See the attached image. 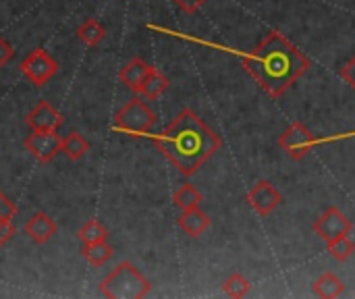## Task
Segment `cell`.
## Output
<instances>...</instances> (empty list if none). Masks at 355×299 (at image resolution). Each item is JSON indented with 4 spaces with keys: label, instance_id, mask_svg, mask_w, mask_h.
<instances>
[{
    "label": "cell",
    "instance_id": "cell-1",
    "mask_svg": "<svg viewBox=\"0 0 355 299\" xmlns=\"http://www.w3.org/2000/svg\"><path fill=\"white\" fill-rule=\"evenodd\" d=\"M152 139L183 177L196 175L223 146L220 137L189 108L181 110L175 121Z\"/></svg>",
    "mask_w": 355,
    "mask_h": 299
},
{
    "label": "cell",
    "instance_id": "cell-2",
    "mask_svg": "<svg viewBox=\"0 0 355 299\" xmlns=\"http://www.w3.org/2000/svg\"><path fill=\"white\" fill-rule=\"evenodd\" d=\"M241 62L272 98H281L312 67L310 58L279 31H270Z\"/></svg>",
    "mask_w": 355,
    "mask_h": 299
},
{
    "label": "cell",
    "instance_id": "cell-3",
    "mask_svg": "<svg viewBox=\"0 0 355 299\" xmlns=\"http://www.w3.org/2000/svg\"><path fill=\"white\" fill-rule=\"evenodd\" d=\"M150 289V281L131 262H121L100 285V291L110 299H141Z\"/></svg>",
    "mask_w": 355,
    "mask_h": 299
},
{
    "label": "cell",
    "instance_id": "cell-4",
    "mask_svg": "<svg viewBox=\"0 0 355 299\" xmlns=\"http://www.w3.org/2000/svg\"><path fill=\"white\" fill-rule=\"evenodd\" d=\"M156 123V112H152L146 102L137 96H133L116 114H114V127L121 131H127L131 135H144L152 129Z\"/></svg>",
    "mask_w": 355,
    "mask_h": 299
},
{
    "label": "cell",
    "instance_id": "cell-5",
    "mask_svg": "<svg viewBox=\"0 0 355 299\" xmlns=\"http://www.w3.org/2000/svg\"><path fill=\"white\" fill-rule=\"evenodd\" d=\"M19 69L35 87H42L58 73V62L44 48H35L21 60Z\"/></svg>",
    "mask_w": 355,
    "mask_h": 299
},
{
    "label": "cell",
    "instance_id": "cell-6",
    "mask_svg": "<svg viewBox=\"0 0 355 299\" xmlns=\"http://www.w3.org/2000/svg\"><path fill=\"white\" fill-rule=\"evenodd\" d=\"M279 144L291 160H304L314 150L316 135L304 123L295 121L283 131V135L279 137Z\"/></svg>",
    "mask_w": 355,
    "mask_h": 299
},
{
    "label": "cell",
    "instance_id": "cell-7",
    "mask_svg": "<svg viewBox=\"0 0 355 299\" xmlns=\"http://www.w3.org/2000/svg\"><path fill=\"white\" fill-rule=\"evenodd\" d=\"M352 231H354V223L337 206H329L314 223V233L324 244H333L341 237H347Z\"/></svg>",
    "mask_w": 355,
    "mask_h": 299
},
{
    "label": "cell",
    "instance_id": "cell-8",
    "mask_svg": "<svg viewBox=\"0 0 355 299\" xmlns=\"http://www.w3.org/2000/svg\"><path fill=\"white\" fill-rule=\"evenodd\" d=\"M62 137L56 131H31L25 137V150L37 162H50L56 154H60Z\"/></svg>",
    "mask_w": 355,
    "mask_h": 299
},
{
    "label": "cell",
    "instance_id": "cell-9",
    "mask_svg": "<svg viewBox=\"0 0 355 299\" xmlns=\"http://www.w3.org/2000/svg\"><path fill=\"white\" fill-rule=\"evenodd\" d=\"M248 202L260 216H268L283 204V196L270 181L260 179L248 191Z\"/></svg>",
    "mask_w": 355,
    "mask_h": 299
},
{
    "label": "cell",
    "instance_id": "cell-10",
    "mask_svg": "<svg viewBox=\"0 0 355 299\" xmlns=\"http://www.w3.org/2000/svg\"><path fill=\"white\" fill-rule=\"evenodd\" d=\"M27 125L31 127V131H58V127L62 125V117L60 112L46 100H42L29 114H27Z\"/></svg>",
    "mask_w": 355,
    "mask_h": 299
},
{
    "label": "cell",
    "instance_id": "cell-11",
    "mask_svg": "<svg viewBox=\"0 0 355 299\" xmlns=\"http://www.w3.org/2000/svg\"><path fill=\"white\" fill-rule=\"evenodd\" d=\"M58 231L56 223L46 214V212H35L27 223H25V235L33 241V244H46L50 237H54Z\"/></svg>",
    "mask_w": 355,
    "mask_h": 299
},
{
    "label": "cell",
    "instance_id": "cell-12",
    "mask_svg": "<svg viewBox=\"0 0 355 299\" xmlns=\"http://www.w3.org/2000/svg\"><path fill=\"white\" fill-rule=\"evenodd\" d=\"M148 71H150V65H146V62L137 56V58H131V60L121 69L119 79L123 81V85H125L127 89H131L133 94H137L141 81H144L146 75H148Z\"/></svg>",
    "mask_w": 355,
    "mask_h": 299
},
{
    "label": "cell",
    "instance_id": "cell-13",
    "mask_svg": "<svg viewBox=\"0 0 355 299\" xmlns=\"http://www.w3.org/2000/svg\"><path fill=\"white\" fill-rule=\"evenodd\" d=\"M177 223H179V227L183 229V233L189 235V237H200V235L210 227V219H208L206 212L200 210V206H198V208L183 210V214L179 216Z\"/></svg>",
    "mask_w": 355,
    "mask_h": 299
},
{
    "label": "cell",
    "instance_id": "cell-14",
    "mask_svg": "<svg viewBox=\"0 0 355 299\" xmlns=\"http://www.w3.org/2000/svg\"><path fill=\"white\" fill-rule=\"evenodd\" d=\"M343 291H345V283H343L335 273H324V275H320V277L314 281V285H312V293H314L316 298L322 299L339 298Z\"/></svg>",
    "mask_w": 355,
    "mask_h": 299
},
{
    "label": "cell",
    "instance_id": "cell-15",
    "mask_svg": "<svg viewBox=\"0 0 355 299\" xmlns=\"http://www.w3.org/2000/svg\"><path fill=\"white\" fill-rule=\"evenodd\" d=\"M166 89H168V79H166L156 67H150V71H148L146 79L141 81L137 94H141L146 100H156V98H160Z\"/></svg>",
    "mask_w": 355,
    "mask_h": 299
},
{
    "label": "cell",
    "instance_id": "cell-16",
    "mask_svg": "<svg viewBox=\"0 0 355 299\" xmlns=\"http://www.w3.org/2000/svg\"><path fill=\"white\" fill-rule=\"evenodd\" d=\"M81 256L92 266H104L112 258V248L106 244V239L96 241V244H85L83 250H81Z\"/></svg>",
    "mask_w": 355,
    "mask_h": 299
},
{
    "label": "cell",
    "instance_id": "cell-17",
    "mask_svg": "<svg viewBox=\"0 0 355 299\" xmlns=\"http://www.w3.org/2000/svg\"><path fill=\"white\" fill-rule=\"evenodd\" d=\"M87 150H89L87 139H85L83 135H79L77 131L69 133V135L62 139V148H60V152H62L69 160H79V158H83V156L87 154Z\"/></svg>",
    "mask_w": 355,
    "mask_h": 299
},
{
    "label": "cell",
    "instance_id": "cell-18",
    "mask_svg": "<svg viewBox=\"0 0 355 299\" xmlns=\"http://www.w3.org/2000/svg\"><path fill=\"white\" fill-rule=\"evenodd\" d=\"M202 202V194L191 185V183H183L175 194H173V204L183 212L189 208H198Z\"/></svg>",
    "mask_w": 355,
    "mask_h": 299
},
{
    "label": "cell",
    "instance_id": "cell-19",
    "mask_svg": "<svg viewBox=\"0 0 355 299\" xmlns=\"http://www.w3.org/2000/svg\"><path fill=\"white\" fill-rule=\"evenodd\" d=\"M77 35H79V40H81L85 46H98V44L104 40L106 29H104V25H100L96 19H87V21H83V23L79 25Z\"/></svg>",
    "mask_w": 355,
    "mask_h": 299
},
{
    "label": "cell",
    "instance_id": "cell-20",
    "mask_svg": "<svg viewBox=\"0 0 355 299\" xmlns=\"http://www.w3.org/2000/svg\"><path fill=\"white\" fill-rule=\"evenodd\" d=\"M250 289H252L250 281H248L243 275H239V273H233V275L223 283V291L233 299H241L245 298V296H250Z\"/></svg>",
    "mask_w": 355,
    "mask_h": 299
},
{
    "label": "cell",
    "instance_id": "cell-21",
    "mask_svg": "<svg viewBox=\"0 0 355 299\" xmlns=\"http://www.w3.org/2000/svg\"><path fill=\"white\" fill-rule=\"evenodd\" d=\"M77 237H79V241L85 246V244H96V241L106 239V237H108V231H106V227H104L102 223H98V221H87V223L79 229Z\"/></svg>",
    "mask_w": 355,
    "mask_h": 299
},
{
    "label": "cell",
    "instance_id": "cell-22",
    "mask_svg": "<svg viewBox=\"0 0 355 299\" xmlns=\"http://www.w3.org/2000/svg\"><path fill=\"white\" fill-rule=\"evenodd\" d=\"M327 246H329V254L337 262H347L355 252V244L349 239V235L347 237H341V239H337L333 244H327Z\"/></svg>",
    "mask_w": 355,
    "mask_h": 299
},
{
    "label": "cell",
    "instance_id": "cell-23",
    "mask_svg": "<svg viewBox=\"0 0 355 299\" xmlns=\"http://www.w3.org/2000/svg\"><path fill=\"white\" fill-rule=\"evenodd\" d=\"M17 214V206L0 191V221H12Z\"/></svg>",
    "mask_w": 355,
    "mask_h": 299
},
{
    "label": "cell",
    "instance_id": "cell-24",
    "mask_svg": "<svg viewBox=\"0 0 355 299\" xmlns=\"http://www.w3.org/2000/svg\"><path fill=\"white\" fill-rule=\"evenodd\" d=\"M339 75H341V79H345V81L355 89V56H352V58L343 65V69L339 71Z\"/></svg>",
    "mask_w": 355,
    "mask_h": 299
},
{
    "label": "cell",
    "instance_id": "cell-25",
    "mask_svg": "<svg viewBox=\"0 0 355 299\" xmlns=\"http://www.w3.org/2000/svg\"><path fill=\"white\" fill-rule=\"evenodd\" d=\"M12 235H15L12 223H10V221H0V248L6 246V244L12 239Z\"/></svg>",
    "mask_w": 355,
    "mask_h": 299
},
{
    "label": "cell",
    "instance_id": "cell-26",
    "mask_svg": "<svg viewBox=\"0 0 355 299\" xmlns=\"http://www.w3.org/2000/svg\"><path fill=\"white\" fill-rule=\"evenodd\" d=\"M181 10H185V12H189V15H193L206 0H173Z\"/></svg>",
    "mask_w": 355,
    "mask_h": 299
},
{
    "label": "cell",
    "instance_id": "cell-27",
    "mask_svg": "<svg viewBox=\"0 0 355 299\" xmlns=\"http://www.w3.org/2000/svg\"><path fill=\"white\" fill-rule=\"evenodd\" d=\"M10 58H12V48H10V44H8L4 37H0V69H2Z\"/></svg>",
    "mask_w": 355,
    "mask_h": 299
}]
</instances>
